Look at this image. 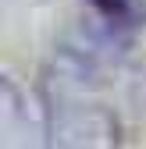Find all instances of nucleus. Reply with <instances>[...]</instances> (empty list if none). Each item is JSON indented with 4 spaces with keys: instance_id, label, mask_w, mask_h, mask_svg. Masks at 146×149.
Segmentation results:
<instances>
[{
    "instance_id": "f257e3e1",
    "label": "nucleus",
    "mask_w": 146,
    "mask_h": 149,
    "mask_svg": "<svg viewBox=\"0 0 146 149\" xmlns=\"http://www.w3.org/2000/svg\"><path fill=\"white\" fill-rule=\"evenodd\" d=\"M96 7L107 11V18H121V22H132V18H139V4L135 0H93ZM135 25V22H132Z\"/></svg>"
}]
</instances>
